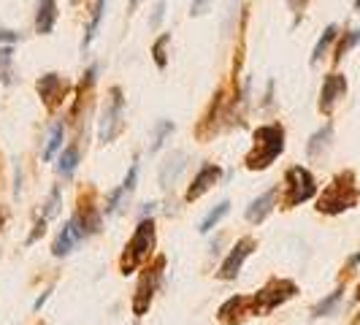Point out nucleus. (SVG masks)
<instances>
[{"label":"nucleus","instance_id":"obj_1","mask_svg":"<svg viewBox=\"0 0 360 325\" xmlns=\"http://www.w3.org/2000/svg\"><path fill=\"white\" fill-rule=\"evenodd\" d=\"M284 152V128L279 122L260 125L252 133V149L244 157V166L249 171H266L276 163V157Z\"/></svg>","mask_w":360,"mask_h":325},{"label":"nucleus","instance_id":"obj_2","mask_svg":"<svg viewBox=\"0 0 360 325\" xmlns=\"http://www.w3.org/2000/svg\"><path fill=\"white\" fill-rule=\"evenodd\" d=\"M360 198L358 179L352 171H341L333 177V182L322 190V195L317 198V212L322 214H341L347 209H352Z\"/></svg>","mask_w":360,"mask_h":325},{"label":"nucleus","instance_id":"obj_3","mask_svg":"<svg viewBox=\"0 0 360 325\" xmlns=\"http://www.w3.org/2000/svg\"><path fill=\"white\" fill-rule=\"evenodd\" d=\"M157 247V231H155V223L152 220H141L135 225V233L131 236V241L125 244L122 249V258H120V271L122 274H133L138 271L155 252Z\"/></svg>","mask_w":360,"mask_h":325},{"label":"nucleus","instance_id":"obj_4","mask_svg":"<svg viewBox=\"0 0 360 325\" xmlns=\"http://www.w3.org/2000/svg\"><path fill=\"white\" fill-rule=\"evenodd\" d=\"M125 131V98L120 87L109 90V100L100 111V128H98V141L100 144H111L120 133Z\"/></svg>","mask_w":360,"mask_h":325},{"label":"nucleus","instance_id":"obj_5","mask_svg":"<svg viewBox=\"0 0 360 325\" xmlns=\"http://www.w3.org/2000/svg\"><path fill=\"white\" fill-rule=\"evenodd\" d=\"M298 293V284L293 279H271L266 287H260L252 295V315H269L276 306L287 304Z\"/></svg>","mask_w":360,"mask_h":325},{"label":"nucleus","instance_id":"obj_6","mask_svg":"<svg viewBox=\"0 0 360 325\" xmlns=\"http://www.w3.org/2000/svg\"><path fill=\"white\" fill-rule=\"evenodd\" d=\"M315 192H317V182L309 168L293 166V168L284 174V201H282L284 209H293V206L315 198Z\"/></svg>","mask_w":360,"mask_h":325},{"label":"nucleus","instance_id":"obj_7","mask_svg":"<svg viewBox=\"0 0 360 325\" xmlns=\"http://www.w3.org/2000/svg\"><path fill=\"white\" fill-rule=\"evenodd\" d=\"M163 269H166V258H157L155 266L144 269V274L138 277V284H135V295H133V315L135 317H144L152 306V298H155V290L160 284V277H163Z\"/></svg>","mask_w":360,"mask_h":325},{"label":"nucleus","instance_id":"obj_8","mask_svg":"<svg viewBox=\"0 0 360 325\" xmlns=\"http://www.w3.org/2000/svg\"><path fill=\"white\" fill-rule=\"evenodd\" d=\"M252 249H255V238H249V236H244V238H238L236 241V247L230 249V255H227L225 260H223V266H220V271H217V277L230 282V279L238 277V271H241V266H244V260L252 255Z\"/></svg>","mask_w":360,"mask_h":325},{"label":"nucleus","instance_id":"obj_9","mask_svg":"<svg viewBox=\"0 0 360 325\" xmlns=\"http://www.w3.org/2000/svg\"><path fill=\"white\" fill-rule=\"evenodd\" d=\"M36 90L44 100L46 111H57L65 100V82L60 74H44L38 82H36Z\"/></svg>","mask_w":360,"mask_h":325},{"label":"nucleus","instance_id":"obj_10","mask_svg":"<svg viewBox=\"0 0 360 325\" xmlns=\"http://www.w3.org/2000/svg\"><path fill=\"white\" fill-rule=\"evenodd\" d=\"M347 95V79L341 74H328L325 82H322V90H319V111L322 114H330L333 106Z\"/></svg>","mask_w":360,"mask_h":325},{"label":"nucleus","instance_id":"obj_11","mask_svg":"<svg viewBox=\"0 0 360 325\" xmlns=\"http://www.w3.org/2000/svg\"><path fill=\"white\" fill-rule=\"evenodd\" d=\"M220 177H223V168L220 166H203L198 174H195V179H192V185L187 187V192H184V198L192 203V201H198V198H203L212 187L220 182Z\"/></svg>","mask_w":360,"mask_h":325},{"label":"nucleus","instance_id":"obj_12","mask_svg":"<svg viewBox=\"0 0 360 325\" xmlns=\"http://www.w3.org/2000/svg\"><path fill=\"white\" fill-rule=\"evenodd\" d=\"M85 238V231H82V223L76 220V214L65 223V228L60 231V236L54 238V247H52V255L54 258H65V255H71L74 252V247L79 244Z\"/></svg>","mask_w":360,"mask_h":325},{"label":"nucleus","instance_id":"obj_13","mask_svg":"<svg viewBox=\"0 0 360 325\" xmlns=\"http://www.w3.org/2000/svg\"><path fill=\"white\" fill-rule=\"evenodd\" d=\"M276 192H279V187H269L263 195H258L249 206H247V223H252V225H260L266 217H269L271 212H273V206H276Z\"/></svg>","mask_w":360,"mask_h":325},{"label":"nucleus","instance_id":"obj_14","mask_svg":"<svg viewBox=\"0 0 360 325\" xmlns=\"http://www.w3.org/2000/svg\"><path fill=\"white\" fill-rule=\"evenodd\" d=\"M184 166H187V155L184 152H171L163 163H160V174H157V179H160V187L163 190H168V187L174 185L177 179H179V174L184 171Z\"/></svg>","mask_w":360,"mask_h":325},{"label":"nucleus","instance_id":"obj_15","mask_svg":"<svg viewBox=\"0 0 360 325\" xmlns=\"http://www.w3.org/2000/svg\"><path fill=\"white\" fill-rule=\"evenodd\" d=\"M57 22V3L54 0H38V11H36V33L49 36L54 30Z\"/></svg>","mask_w":360,"mask_h":325},{"label":"nucleus","instance_id":"obj_16","mask_svg":"<svg viewBox=\"0 0 360 325\" xmlns=\"http://www.w3.org/2000/svg\"><path fill=\"white\" fill-rule=\"evenodd\" d=\"M330 139H333V125L328 122V125H322L315 136L309 139V144H306V155H309V157H319V155L328 149Z\"/></svg>","mask_w":360,"mask_h":325},{"label":"nucleus","instance_id":"obj_17","mask_svg":"<svg viewBox=\"0 0 360 325\" xmlns=\"http://www.w3.org/2000/svg\"><path fill=\"white\" fill-rule=\"evenodd\" d=\"M76 166H79V146H65L63 152H60V160H57V174L60 177H71L74 171H76Z\"/></svg>","mask_w":360,"mask_h":325},{"label":"nucleus","instance_id":"obj_18","mask_svg":"<svg viewBox=\"0 0 360 325\" xmlns=\"http://www.w3.org/2000/svg\"><path fill=\"white\" fill-rule=\"evenodd\" d=\"M103 14H106V0H95V5H92L90 25H87L85 41H82V49H87L92 41H95V36H98V30H100V22H103Z\"/></svg>","mask_w":360,"mask_h":325},{"label":"nucleus","instance_id":"obj_19","mask_svg":"<svg viewBox=\"0 0 360 325\" xmlns=\"http://www.w3.org/2000/svg\"><path fill=\"white\" fill-rule=\"evenodd\" d=\"M227 212H230V201H223V203H217V206H214V209H212V212H209V214H206V217L201 220L198 231H201V233L214 231V228H217V225H220V223H223V220L227 217Z\"/></svg>","mask_w":360,"mask_h":325},{"label":"nucleus","instance_id":"obj_20","mask_svg":"<svg viewBox=\"0 0 360 325\" xmlns=\"http://www.w3.org/2000/svg\"><path fill=\"white\" fill-rule=\"evenodd\" d=\"M336 36H339V27H336V25H328V27L322 30L319 41L315 44V52H312V65H317V63L325 57V52H328V49H330V44L336 41Z\"/></svg>","mask_w":360,"mask_h":325},{"label":"nucleus","instance_id":"obj_21","mask_svg":"<svg viewBox=\"0 0 360 325\" xmlns=\"http://www.w3.org/2000/svg\"><path fill=\"white\" fill-rule=\"evenodd\" d=\"M63 139H65V125L63 122H54L52 131H49V139L44 146V160H52L57 155V149H63Z\"/></svg>","mask_w":360,"mask_h":325},{"label":"nucleus","instance_id":"obj_22","mask_svg":"<svg viewBox=\"0 0 360 325\" xmlns=\"http://www.w3.org/2000/svg\"><path fill=\"white\" fill-rule=\"evenodd\" d=\"M0 82L5 87L14 85V47H0Z\"/></svg>","mask_w":360,"mask_h":325},{"label":"nucleus","instance_id":"obj_23","mask_svg":"<svg viewBox=\"0 0 360 325\" xmlns=\"http://www.w3.org/2000/svg\"><path fill=\"white\" fill-rule=\"evenodd\" d=\"M76 220L82 223V231H85V236H87V233L100 231V212H95L92 206H82V209L76 212Z\"/></svg>","mask_w":360,"mask_h":325},{"label":"nucleus","instance_id":"obj_24","mask_svg":"<svg viewBox=\"0 0 360 325\" xmlns=\"http://www.w3.org/2000/svg\"><path fill=\"white\" fill-rule=\"evenodd\" d=\"M174 128H177V125H174L171 120H160V122L155 125V133H152V144H149V152H157V149H160V146L166 144V139H168V136L174 133Z\"/></svg>","mask_w":360,"mask_h":325},{"label":"nucleus","instance_id":"obj_25","mask_svg":"<svg viewBox=\"0 0 360 325\" xmlns=\"http://www.w3.org/2000/svg\"><path fill=\"white\" fill-rule=\"evenodd\" d=\"M341 295H344V290H341V287H336V290H333V293H330L328 298H322V301L317 304L315 312H312V315H315V317H325V315H330V312H333V309L339 306Z\"/></svg>","mask_w":360,"mask_h":325},{"label":"nucleus","instance_id":"obj_26","mask_svg":"<svg viewBox=\"0 0 360 325\" xmlns=\"http://www.w3.org/2000/svg\"><path fill=\"white\" fill-rule=\"evenodd\" d=\"M171 44V33H163L155 44H152V57H155V65L163 71L166 65H168V54H166V47Z\"/></svg>","mask_w":360,"mask_h":325},{"label":"nucleus","instance_id":"obj_27","mask_svg":"<svg viewBox=\"0 0 360 325\" xmlns=\"http://www.w3.org/2000/svg\"><path fill=\"white\" fill-rule=\"evenodd\" d=\"M360 44V30H350V33H344V38H341V44L336 47V63L350 52L352 47H358Z\"/></svg>","mask_w":360,"mask_h":325},{"label":"nucleus","instance_id":"obj_28","mask_svg":"<svg viewBox=\"0 0 360 325\" xmlns=\"http://www.w3.org/2000/svg\"><path fill=\"white\" fill-rule=\"evenodd\" d=\"M122 198H128V192H125L122 187H117V190H111V192H109V198H106V214H114V212L120 209V203H122Z\"/></svg>","mask_w":360,"mask_h":325},{"label":"nucleus","instance_id":"obj_29","mask_svg":"<svg viewBox=\"0 0 360 325\" xmlns=\"http://www.w3.org/2000/svg\"><path fill=\"white\" fill-rule=\"evenodd\" d=\"M57 209H60V187L54 185V187H52V192H49V201H46L44 220H49V217H54V214H57Z\"/></svg>","mask_w":360,"mask_h":325},{"label":"nucleus","instance_id":"obj_30","mask_svg":"<svg viewBox=\"0 0 360 325\" xmlns=\"http://www.w3.org/2000/svg\"><path fill=\"white\" fill-rule=\"evenodd\" d=\"M135 179H138V163H133V166H131V171H128V177H125V182H122L120 187H122V190L131 195V192L135 190Z\"/></svg>","mask_w":360,"mask_h":325},{"label":"nucleus","instance_id":"obj_31","mask_svg":"<svg viewBox=\"0 0 360 325\" xmlns=\"http://www.w3.org/2000/svg\"><path fill=\"white\" fill-rule=\"evenodd\" d=\"M209 8H212V0H192V5H190V14H192V16H203Z\"/></svg>","mask_w":360,"mask_h":325},{"label":"nucleus","instance_id":"obj_32","mask_svg":"<svg viewBox=\"0 0 360 325\" xmlns=\"http://www.w3.org/2000/svg\"><path fill=\"white\" fill-rule=\"evenodd\" d=\"M163 14H166V0H157L155 14H152V19H149V27H157V25L163 22Z\"/></svg>","mask_w":360,"mask_h":325},{"label":"nucleus","instance_id":"obj_33","mask_svg":"<svg viewBox=\"0 0 360 325\" xmlns=\"http://www.w3.org/2000/svg\"><path fill=\"white\" fill-rule=\"evenodd\" d=\"M44 233H46V220H44V217H41V220L36 223V228H33V233L27 236V244H36V241H38V238H41Z\"/></svg>","mask_w":360,"mask_h":325},{"label":"nucleus","instance_id":"obj_34","mask_svg":"<svg viewBox=\"0 0 360 325\" xmlns=\"http://www.w3.org/2000/svg\"><path fill=\"white\" fill-rule=\"evenodd\" d=\"M0 41L11 47V44H16V41H19V33H14V30H5V27H0Z\"/></svg>","mask_w":360,"mask_h":325},{"label":"nucleus","instance_id":"obj_35","mask_svg":"<svg viewBox=\"0 0 360 325\" xmlns=\"http://www.w3.org/2000/svg\"><path fill=\"white\" fill-rule=\"evenodd\" d=\"M287 3H290V8H293V11H295V16H301V14H304V8H306V3H309V0H287Z\"/></svg>","mask_w":360,"mask_h":325},{"label":"nucleus","instance_id":"obj_36","mask_svg":"<svg viewBox=\"0 0 360 325\" xmlns=\"http://www.w3.org/2000/svg\"><path fill=\"white\" fill-rule=\"evenodd\" d=\"M355 298L360 301V284H358V290H355Z\"/></svg>","mask_w":360,"mask_h":325},{"label":"nucleus","instance_id":"obj_37","mask_svg":"<svg viewBox=\"0 0 360 325\" xmlns=\"http://www.w3.org/2000/svg\"><path fill=\"white\" fill-rule=\"evenodd\" d=\"M355 8H358V11H360V0H355Z\"/></svg>","mask_w":360,"mask_h":325},{"label":"nucleus","instance_id":"obj_38","mask_svg":"<svg viewBox=\"0 0 360 325\" xmlns=\"http://www.w3.org/2000/svg\"><path fill=\"white\" fill-rule=\"evenodd\" d=\"M68 3H74V5H76V3H82V0H68Z\"/></svg>","mask_w":360,"mask_h":325},{"label":"nucleus","instance_id":"obj_39","mask_svg":"<svg viewBox=\"0 0 360 325\" xmlns=\"http://www.w3.org/2000/svg\"><path fill=\"white\" fill-rule=\"evenodd\" d=\"M131 3H133V5H138V3H141V0H131Z\"/></svg>","mask_w":360,"mask_h":325}]
</instances>
